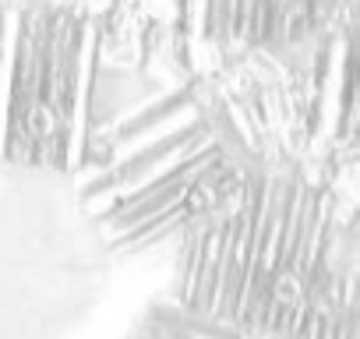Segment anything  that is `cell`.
<instances>
[{
  "mask_svg": "<svg viewBox=\"0 0 360 339\" xmlns=\"http://www.w3.org/2000/svg\"><path fill=\"white\" fill-rule=\"evenodd\" d=\"M290 166V60L258 50L216 75L148 78L99 127L71 181L82 212L117 258L173 248Z\"/></svg>",
  "mask_w": 360,
  "mask_h": 339,
  "instance_id": "obj_1",
  "label": "cell"
},
{
  "mask_svg": "<svg viewBox=\"0 0 360 339\" xmlns=\"http://www.w3.org/2000/svg\"><path fill=\"white\" fill-rule=\"evenodd\" d=\"M360 283L356 202L283 166L173 244L169 297L255 339H290Z\"/></svg>",
  "mask_w": 360,
  "mask_h": 339,
  "instance_id": "obj_2",
  "label": "cell"
},
{
  "mask_svg": "<svg viewBox=\"0 0 360 339\" xmlns=\"http://www.w3.org/2000/svg\"><path fill=\"white\" fill-rule=\"evenodd\" d=\"M138 71L103 60L99 29L39 4L0 8V166L75 181Z\"/></svg>",
  "mask_w": 360,
  "mask_h": 339,
  "instance_id": "obj_3",
  "label": "cell"
},
{
  "mask_svg": "<svg viewBox=\"0 0 360 339\" xmlns=\"http://www.w3.org/2000/svg\"><path fill=\"white\" fill-rule=\"evenodd\" d=\"M290 60V170L360 198V96L353 29L314 36L293 50Z\"/></svg>",
  "mask_w": 360,
  "mask_h": 339,
  "instance_id": "obj_4",
  "label": "cell"
},
{
  "mask_svg": "<svg viewBox=\"0 0 360 339\" xmlns=\"http://www.w3.org/2000/svg\"><path fill=\"white\" fill-rule=\"evenodd\" d=\"M127 339H255V335L233 328L230 321H219L212 314H202L188 304H180L169 293H159L141 307Z\"/></svg>",
  "mask_w": 360,
  "mask_h": 339,
  "instance_id": "obj_5",
  "label": "cell"
},
{
  "mask_svg": "<svg viewBox=\"0 0 360 339\" xmlns=\"http://www.w3.org/2000/svg\"><path fill=\"white\" fill-rule=\"evenodd\" d=\"M290 339H360V283L328 297Z\"/></svg>",
  "mask_w": 360,
  "mask_h": 339,
  "instance_id": "obj_6",
  "label": "cell"
},
{
  "mask_svg": "<svg viewBox=\"0 0 360 339\" xmlns=\"http://www.w3.org/2000/svg\"><path fill=\"white\" fill-rule=\"evenodd\" d=\"M0 8H4V0H0Z\"/></svg>",
  "mask_w": 360,
  "mask_h": 339,
  "instance_id": "obj_7",
  "label": "cell"
}]
</instances>
